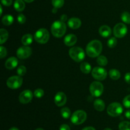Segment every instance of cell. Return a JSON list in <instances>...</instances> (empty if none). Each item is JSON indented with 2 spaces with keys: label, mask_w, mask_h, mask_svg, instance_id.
<instances>
[{
  "label": "cell",
  "mask_w": 130,
  "mask_h": 130,
  "mask_svg": "<svg viewBox=\"0 0 130 130\" xmlns=\"http://www.w3.org/2000/svg\"><path fill=\"white\" fill-rule=\"evenodd\" d=\"M102 50V44L97 40L90 42L86 46V54L90 57H99Z\"/></svg>",
  "instance_id": "1"
},
{
  "label": "cell",
  "mask_w": 130,
  "mask_h": 130,
  "mask_svg": "<svg viewBox=\"0 0 130 130\" xmlns=\"http://www.w3.org/2000/svg\"><path fill=\"white\" fill-rule=\"evenodd\" d=\"M66 29L67 28L66 24L61 20L54 22L51 27V31L52 34L57 38H60L63 36L66 33Z\"/></svg>",
  "instance_id": "2"
},
{
  "label": "cell",
  "mask_w": 130,
  "mask_h": 130,
  "mask_svg": "<svg viewBox=\"0 0 130 130\" xmlns=\"http://www.w3.org/2000/svg\"><path fill=\"white\" fill-rule=\"evenodd\" d=\"M69 56L76 62H81L85 59V52L82 48L74 47L69 50Z\"/></svg>",
  "instance_id": "3"
},
{
  "label": "cell",
  "mask_w": 130,
  "mask_h": 130,
  "mask_svg": "<svg viewBox=\"0 0 130 130\" xmlns=\"http://www.w3.org/2000/svg\"><path fill=\"white\" fill-rule=\"evenodd\" d=\"M50 38V33L47 29L44 28H41L38 29L34 34V39L37 42L41 44H44Z\"/></svg>",
  "instance_id": "4"
},
{
  "label": "cell",
  "mask_w": 130,
  "mask_h": 130,
  "mask_svg": "<svg viewBox=\"0 0 130 130\" xmlns=\"http://www.w3.org/2000/svg\"><path fill=\"white\" fill-rule=\"evenodd\" d=\"M87 118V114L82 110H78L72 113L71 116V122L76 125H79L83 123Z\"/></svg>",
  "instance_id": "5"
},
{
  "label": "cell",
  "mask_w": 130,
  "mask_h": 130,
  "mask_svg": "<svg viewBox=\"0 0 130 130\" xmlns=\"http://www.w3.org/2000/svg\"><path fill=\"white\" fill-rule=\"evenodd\" d=\"M107 113L112 117H118L123 112V108L121 105L117 102L110 103L107 107Z\"/></svg>",
  "instance_id": "6"
},
{
  "label": "cell",
  "mask_w": 130,
  "mask_h": 130,
  "mask_svg": "<svg viewBox=\"0 0 130 130\" xmlns=\"http://www.w3.org/2000/svg\"><path fill=\"white\" fill-rule=\"evenodd\" d=\"M90 91L91 95L95 97H99L104 92V85L100 82H93L90 86Z\"/></svg>",
  "instance_id": "7"
},
{
  "label": "cell",
  "mask_w": 130,
  "mask_h": 130,
  "mask_svg": "<svg viewBox=\"0 0 130 130\" xmlns=\"http://www.w3.org/2000/svg\"><path fill=\"white\" fill-rule=\"evenodd\" d=\"M23 82V79L20 76H13L8 78L6 84L9 88L16 89L20 87Z\"/></svg>",
  "instance_id": "8"
},
{
  "label": "cell",
  "mask_w": 130,
  "mask_h": 130,
  "mask_svg": "<svg viewBox=\"0 0 130 130\" xmlns=\"http://www.w3.org/2000/svg\"><path fill=\"white\" fill-rule=\"evenodd\" d=\"M128 32V28L126 25L123 23H118L114 26L113 33L114 36L117 38H123L126 34Z\"/></svg>",
  "instance_id": "9"
},
{
  "label": "cell",
  "mask_w": 130,
  "mask_h": 130,
  "mask_svg": "<svg viewBox=\"0 0 130 130\" xmlns=\"http://www.w3.org/2000/svg\"><path fill=\"white\" fill-rule=\"evenodd\" d=\"M93 77L98 80H104L106 79L107 73L105 69L102 67H95L91 71Z\"/></svg>",
  "instance_id": "10"
},
{
  "label": "cell",
  "mask_w": 130,
  "mask_h": 130,
  "mask_svg": "<svg viewBox=\"0 0 130 130\" xmlns=\"http://www.w3.org/2000/svg\"><path fill=\"white\" fill-rule=\"evenodd\" d=\"M32 54V49L27 46H24L18 48L17 50V56L19 59H24L30 57Z\"/></svg>",
  "instance_id": "11"
},
{
  "label": "cell",
  "mask_w": 130,
  "mask_h": 130,
  "mask_svg": "<svg viewBox=\"0 0 130 130\" xmlns=\"http://www.w3.org/2000/svg\"><path fill=\"white\" fill-rule=\"evenodd\" d=\"M32 97L33 94L30 90H24L20 94L19 101L23 104H27L31 101Z\"/></svg>",
  "instance_id": "12"
},
{
  "label": "cell",
  "mask_w": 130,
  "mask_h": 130,
  "mask_svg": "<svg viewBox=\"0 0 130 130\" xmlns=\"http://www.w3.org/2000/svg\"><path fill=\"white\" fill-rule=\"evenodd\" d=\"M54 101L56 105L58 107H62L67 102V96L62 92H58L55 94Z\"/></svg>",
  "instance_id": "13"
},
{
  "label": "cell",
  "mask_w": 130,
  "mask_h": 130,
  "mask_svg": "<svg viewBox=\"0 0 130 130\" xmlns=\"http://www.w3.org/2000/svg\"><path fill=\"white\" fill-rule=\"evenodd\" d=\"M18 60L15 57H11L8 59L5 62V67L8 70H13L18 65Z\"/></svg>",
  "instance_id": "14"
},
{
  "label": "cell",
  "mask_w": 130,
  "mask_h": 130,
  "mask_svg": "<svg viewBox=\"0 0 130 130\" xmlns=\"http://www.w3.org/2000/svg\"><path fill=\"white\" fill-rule=\"evenodd\" d=\"M77 42V36L75 34H67L64 38V43L67 46H73L74 45L76 44Z\"/></svg>",
  "instance_id": "15"
},
{
  "label": "cell",
  "mask_w": 130,
  "mask_h": 130,
  "mask_svg": "<svg viewBox=\"0 0 130 130\" xmlns=\"http://www.w3.org/2000/svg\"><path fill=\"white\" fill-rule=\"evenodd\" d=\"M68 25L72 29H78L81 25V21L79 18H71L68 20Z\"/></svg>",
  "instance_id": "16"
},
{
  "label": "cell",
  "mask_w": 130,
  "mask_h": 130,
  "mask_svg": "<svg viewBox=\"0 0 130 130\" xmlns=\"http://www.w3.org/2000/svg\"><path fill=\"white\" fill-rule=\"evenodd\" d=\"M112 33V30L109 26L107 25H102L100 28H99V33L102 36L104 37V38H107L110 36Z\"/></svg>",
  "instance_id": "17"
},
{
  "label": "cell",
  "mask_w": 130,
  "mask_h": 130,
  "mask_svg": "<svg viewBox=\"0 0 130 130\" xmlns=\"http://www.w3.org/2000/svg\"><path fill=\"white\" fill-rule=\"evenodd\" d=\"M94 107L95 110H96L99 112H102L104 110L105 107V103L102 99H97L94 101Z\"/></svg>",
  "instance_id": "18"
},
{
  "label": "cell",
  "mask_w": 130,
  "mask_h": 130,
  "mask_svg": "<svg viewBox=\"0 0 130 130\" xmlns=\"http://www.w3.org/2000/svg\"><path fill=\"white\" fill-rule=\"evenodd\" d=\"M13 6L14 8L17 11H22L25 9V4L23 0H15Z\"/></svg>",
  "instance_id": "19"
},
{
  "label": "cell",
  "mask_w": 130,
  "mask_h": 130,
  "mask_svg": "<svg viewBox=\"0 0 130 130\" xmlns=\"http://www.w3.org/2000/svg\"><path fill=\"white\" fill-rule=\"evenodd\" d=\"M32 36L30 34H26L23 36L22 38V43L24 46H28L30 45L32 42Z\"/></svg>",
  "instance_id": "20"
},
{
  "label": "cell",
  "mask_w": 130,
  "mask_h": 130,
  "mask_svg": "<svg viewBox=\"0 0 130 130\" xmlns=\"http://www.w3.org/2000/svg\"><path fill=\"white\" fill-rule=\"evenodd\" d=\"M80 70H81V71H82L83 73L88 74L89 73L91 72V65H90L88 62H82L81 64L80 65Z\"/></svg>",
  "instance_id": "21"
},
{
  "label": "cell",
  "mask_w": 130,
  "mask_h": 130,
  "mask_svg": "<svg viewBox=\"0 0 130 130\" xmlns=\"http://www.w3.org/2000/svg\"><path fill=\"white\" fill-rule=\"evenodd\" d=\"M109 76L112 80H117L121 77V73L119 70L116 69H111L109 71Z\"/></svg>",
  "instance_id": "22"
},
{
  "label": "cell",
  "mask_w": 130,
  "mask_h": 130,
  "mask_svg": "<svg viewBox=\"0 0 130 130\" xmlns=\"http://www.w3.org/2000/svg\"><path fill=\"white\" fill-rule=\"evenodd\" d=\"M8 38V33L6 29H1L0 30V43L3 44L5 43L6 40H7Z\"/></svg>",
  "instance_id": "23"
},
{
  "label": "cell",
  "mask_w": 130,
  "mask_h": 130,
  "mask_svg": "<svg viewBox=\"0 0 130 130\" xmlns=\"http://www.w3.org/2000/svg\"><path fill=\"white\" fill-rule=\"evenodd\" d=\"M13 22V17L11 15H6L3 17L2 23L5 25H10Z\"/></svg>",
  "instance_id": "24"
},
{
  "label": "cell",
  "mask_w": 130,
  "mask_h": 130,
  "mask_svg": "<svg viewBox=\"0 0 130 130\" xmlns=\"http://www.w3.org/2000/svg\"><path fill=\"white\" fill-rule=\"evenodd\" d=\"M96 62L100 66H105L107 64L108 60L105 56H99L96 59Z\"/></svg>",
  "instance_id": "25"
},
{
  "label": "cell",
  "mask_w": 130,
  "mask_h": 130,
  "mask_svg": "<svg viewBox=\"0 0 130 130\" xmlns=\"http://www.w3.org/2000/svg\"><path fill=\"white\" fill-rule=\"evenodd\" d=\"M60 113L64 119H68L71 116V110L67 107H63L61 109Z\"/></svg>",
  "instance_id": "26"
},
{
  "label": "cell",
  "mask_w": 130,
  "mask_h": 130,
  "mask_svg": "<svg viewBox=\"0 0 130 130\" xmlns=\"http://www.w3.org/2000/svg\"><path fill=\"white\" fill-rule=\"evenodd\" d=\"M121 20L126 24H130V14L128 11H124L121 14Z\"/></svg>",
  "instance_id": "27"
},
{
  "label": "cell",
  "mask_w": 130,
  "mask_h": 130,
  "mask_svg": "<svg viewBox=\"0 0 130 130\" xmlns=\"http://www.w3.org/2000/svg\"><path fill=\"white\" fill-rule=\"evenodd\" d=\"M119 130H130V122L123 121L119 125Z\"/></svg>",
  "instance_id": "28"
},
{
  "label": "cell",
  "mask_w": 130,
  "mask_h": 130,
  "mask_svg": "<svg viewBox=\"0 0 130 130\" xmlns=\"http://www.w3.org/2000/svg\"><path fill=\"white\" fill-rule=\"evenodd\" d=\"M52 3L54 8H60L64 5V0H52Z\"/></svg>",
  "instance_id": "29"
},
{
  "label": "cell",
  "mask_w": 130,
  "mask_h": 130,
  "mask_svg": "<svg viewBox=\"0 0 130 130\" xmlns=\"http://www.w3.org/2000/svg\"><path fill=\"white\" fill-rule=\"evenodd\" d=\"M117 43H118V41L115 37H112L109 40L107 41V45L110 48H114L116 46Z\"/></svg>",
  "instance_id": "30"
},
{
  "label": "cell",
  "mask_w": 130,
  "mask_h": 130,
  "mask_svg": "<svg viewBox=\"0 0 130 130\" xmlns=\"http://www.w3.org/2000/svg\"><path fill=\"white\" fill-rule=\"evenodd\" d=\"M44 92L42 89H36L34 92V96H36V98H42V97L44 96Z\"/></svg>",
  "instance_id": "31"
},
{
  "label": "cell",
  "mask_w": 130,
  "mask_h": 130,
  "mask_svg": "<svg viewBox=\"0 0 130 130\" xmlns=\"http://www.w3.org/2000/svg\"><path fill=\"white\" fill-rule=\"evenodd\" d=\"M17 73L19 76H24L26 73V68L24 66H20L17 69Z\"/></svg>",
  "instance_id": "32"
},
{
  "label": "cell",
  "mask_w": 130,
  "mask_h": 130,
  "mask_svg": "<svg viewBox=\"0 0 130 130\" xmlns=\"http://www.w3.org/2000/svg\"><path fill=\"white\" fill-rule=\"evenodd\" d=\"M123 105L127 108H130V95H128L123 99Z\"/></svg>",
  "instance_id": "33"
},
{
  "label": "cell",
  "mask_w": 130,
  "mask_h": 130,
  "mask_svg": "<svg viewBox=\"0 0 130 130\" xmlns=\"http://www.w3.org/2000/svg\"><path fill=\"white\" fill-rule=\"evenodd\" d=\"M6 54H7L6 48L3 46H1L0 47V58H4L5 57H6Z\"/></svg>",
  "instance_id": "34"
},
{
  "label": "cell",
  "mask_w": 130,
  "mask_h": 130,
  "mask_svg": "<svg viewBox=\"0 0 130 130\" xmlns=\"http://www.w3.org/2000/svg\"><path fill=\"white\" fill-rule=\"evenodd\" d=\"M17 20L20 24H23L25 22V20H26V18H25V15L22 14H20L18 15L17 17Z\"/></svg>",
  "instance_id": "35"
},
{
  "label": "cell",
  "mask_w": 130,
  "mask_h": 130,
  "mask_svg": "<svg viewBox=\"0 0 130 130\" xmlns=\"http://www.w3.org/2000/svg\"><path fill=\"white\" fill-rule=\"evenodd\" d=\"M1 3L6 6H9L12 4V0H1Z\"/></svg>",
  "instance_id": "36"
},
{
  "label": "cell",
  "mask_w": 130,
  "mask_h": 130,
  "mask_svg": "<svg viewBox=\"0 0 130 130\" xmlns=\"http://www.w3.org/2000/svg\"><path fill=\"white\" fill-rule=\"evenodd\" d=\"M60 130H71L69 126L67 124H63L61 125L60 127Z\"/></svg>",
  "instance_id": "37"
},
{
  "label": "cell",
  "mask_w": 130,
  "mask_h": 130,
  "mask_svg": "<svg viewBox=\"0 0 130 130\" xmlns=\"http://www.w3.org/2000/svg\"><path fill=\"white\" fill-rule=\"evenodd\" d=\"M124 80L128 84H130V73H127L124 76Z\"/></svg>",
  "instance_id": "38"
},
{
  "label": "cell",
  "mask_w": 130,
  "mask_h": 130,
  "mask_svg": "<svg viewBox=\"0 0 130 130\" xmlns=\"http://www.w3.org/2000/svg\"><path fill=\"white\" fill-rule=\"evenodd\" d=\"M60 20L61 21L64 22L65 21H66V20H67V16L66 15H65V14H63V15H62V16L60 17Z\"/></svg>",
  "instance_id": "39"
},
{
  "label": "cell",
  "mask_w": 130,
  "mask_h": 130,
  "mask_svg": "<svg viewBox=\"0 0 130 130\" xmlns=\"http://www.w3.org/2000/svg\"><path fill=\"white\" fill-rule=\"evenodd\" d=\"M82 130H96L93 127L91 126H88V127H85Z\"/></svg>",
  "instance_id": "40"
},
{
  "label": "cell",
  "mask_w": 130,
  "mask_h": 130,
  "mask_svg": "<svg viewBox=\"0 0 130 130\" xmlns=\"http://www.w3.org/2000/svg\"><path fill=\"white\" fill-rule=\"evenodd\" d=\"M125 116L126 118L130 119V110H127L126 112H125Z\"/></svg>",
  "instance_id": "41"
},
{
  "label": "cell",
  "mask_w": 130,
  "mask_h": 130,
  "mask_svg": "<svg viewBox=\"0 0 130 130\" xmlns=\"http://www.w3.org/2000/svg\"><path fill=\"white\" fill-rule=\"evenodd\" d=\"M9 130H19V129L17 128V127H11V128H10Z\"/></svg>",
  "instance_id": "42"
},
{
  "label": "cell",
  "mask_w": 130,
  "mask_h": 130,
  "mask_svg": "<svg viewBox=\"0 0 130 130\" xmlns=\"http://www.w3.org/2000/svg\"><path fill=\"white\" fill-rule=\"evenodd\" d=\"M24 1L26 3H32V1H34V0H24Z\"/></svg>",
  "instance_id": "43"
},
{
  "label": "cell",
  "mask_w": 130,
  "mask_h": 130,
  "mask_svg": "<svg viewBox=\"0 0 130 130\" xmlns=\"http://www.w3.org/2000/svg\"><path fill=\"white\" fill-rule=\"evenodd\" d=\"M57 9L58 8H54L53 9V10H52V11H53V13H57Z\"/></svg>",
  "instance_id": "44"
},
{
  "label": "cell",
  "mask_w": 130,
  "mask_h": 130,
  "mask_svg": "<svg viewBox=\"0 0 130 130\" xmlns=\"http://www.w3.org/2000/svg\"><path fill=\"white\" fill-rule=\"evenodd\" d=\"M0 8H1V14H0V15H2V13H3L2 6H0Z\"/></svg>",
  "instance_id": "45"
},
{
  "label": "cell",
  "mask_w": 130,
  "mask_h": 130,
  "mask_svg": "<svg viewBox=\"0 0 130 130\" xmlns=\"http://www.w3.org/2000/svg\"><path fill=\"white\" fill-rule=\"evenodd\" d=\"M36 130H44V129H42V128H37Z\"/></svg>",
  "instance_id": "46"
},
{
  "label": "cell",
  "mask_w": 130,
  "mask_h": 130,
  "mask_svg": "<svg viewBox=\"0 0 130 130\" xmlns=\"http://www.w3.org/2000/svg\"><path fill=\"white\" fill-rule=\"evenodd\" d=\"M104 130H112V129L110 128H105V129H104Z\"/></svg>",
  "instance_id": "47"
}]
</instances>
